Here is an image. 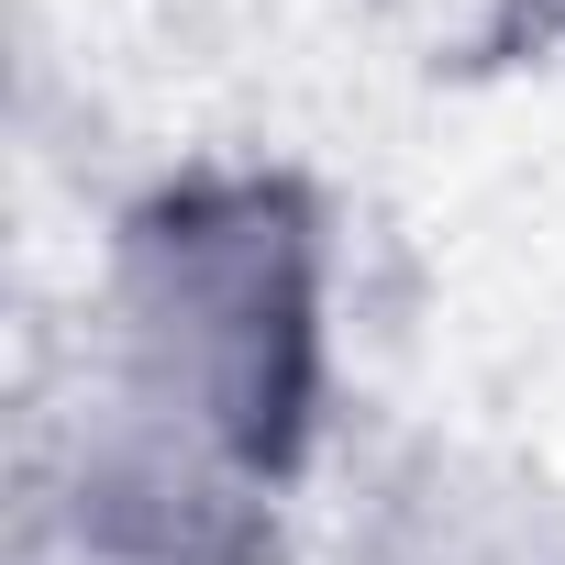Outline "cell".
Returning a JSON list of instances; mask_svg holds the SVG:
<instances>
[{"instance_id":"6da1fadb","label":"cell","mask_w":565,"mask_h":565,"mask_svg":"<svg viewBox=\"0 0 565 565\" xmlns=\"http://www.w3.org/2000/svg\"><path fill=\"white\" fill-rule=\"evenodd\" d=\"M100 344L122 399L189 422L266 488L322 433V211L277 167H189L111 222Z\"/></svg>"},{"instance_id":"7a4b0ae2","label":"cell","mask_w":565,"mask_h":565,"mask_svg":"<svg viewBox=\"0 0 565 565\" xmlns=\"http://www.w3.org/2000/svg\"><path fill=\"white\" fill-rule=\"evenodd\" d=\"M45 521L67 565H277V488L122 388L67 433Z\"/></svg>"},{"instance_id":"277c9868","label":"cell","mask_w":565,"mask_h":565,"mask_svg":"<svg viewBox=\"0 0 565 565\" xmlns=\"http://www.w3.org/2000/svg\"><path fill=\"white\" fill-rule=\"evenodd\" d=\"M488 23L510 45H565V0H488Z\"/></svg>"},{"instance_id":"3957f363","label":"cell","mask_w":565,"mask_h":565,"mask_svg":"<svg viewBox=\"0 0 565 565\" xmlns=\"http://www.w3.org/2000/svg\"><path fill=\"white\" fill-rule=\"evenodd\" d=\"M377 565H565V510L532 488H488L466 466H433L422 488H388Z\"/></svg>"}]
</instances>
